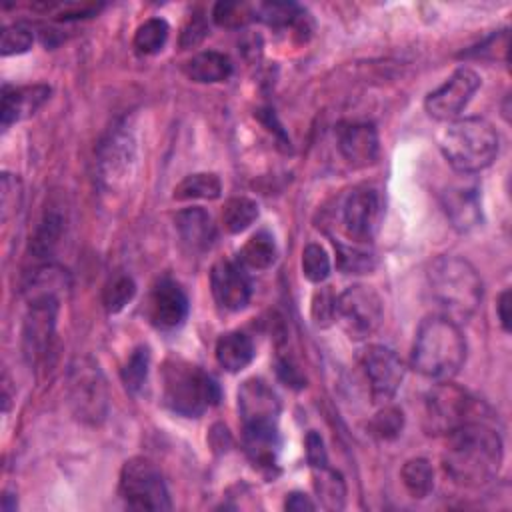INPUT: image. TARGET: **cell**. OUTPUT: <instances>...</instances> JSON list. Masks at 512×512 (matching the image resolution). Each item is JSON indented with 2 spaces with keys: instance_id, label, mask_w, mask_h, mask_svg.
Listing matches in <instances>:
<instances>
[{
  "instance_id": "6da1fadb",
  "label": "cell",
  "mask_w": 512,
  "mask_h": 512,
  "mask_svg": "<svg viewBox=\"0 0 512 512\" xmlns=\"http://www.w3.org/2000/svg\"><path fill=\"white\" fill-rule=\"evenodd\" d=\"M442 454L444 472L468 488L490 482L502 464V438L484 420H470L452 430Z\"/></svg>"
},
{
  "instance_id": "7a4b0ae2",
  "label": "cell",
  "mask_w": 512,
  "mask_h": 512,
  "mask_svg": "<svg viewBox=\"0 0 512 512\" xmlns=\"http://www.w3.org/2000/svg\"><path fill=\"white\" fill-rule=\"evenodd\" d=\"M466 360V340L458 322L430 316L420 322L412 346V366L426 378L450 380Z\"/></svg>"
},
{
  "instance_id": "3957f363",
  "label": "cell",
  "mask_w": 512,
  "mask_h": 512,
  "mask_svg": "<svg viewBox=\"0 0 512 512\" xmlns=\"http://www.w3.org/2000/svg\"><path fill=\"white\" fill-rule=\"evenodd\" d=\"M428 288L442 316L454 322L468 320L482 302V278L460 256H438L428 268Z\"/></svg>"
},
{
  "instance_id": "277c9868",
  "label": "cell",
  "mask_w": 512,
  "mask_h": 512,
  "mask_svg": "<svg viewBox=\"0 0 512 512\" xmlns=\"http://www.w3.org/2000/svg\"><path fill=\"white\" fill-rule=\"evenodd\" d=\"M498 146L496 128L480 116L456 118L440 134V150L446 162L464 174L488 168L498 156Z\"/></svg>"
},
{
  "instance_id": "5b68a950",
  "label": "cell",
  "mask_w": 512,
  "mask_h": 512,
  "mask_svg": "<svg viewBox=\"0 0 512 512\" xmlns=\"http://www.w3.org/2000/svg\"><path fill=\"white\" fill-rule=\"evenodd\" d=\"M164 404L186 418H198L220 400V388L202 368L180 358H170L162 368Z\"/></svg>"
},
{
  "instance_id": "8992f818",
  "label": "cell",
  "mask_w": 512,
  "mask_h": 512,
  "mask_svg": "<svg viewBox=\"0 0 512 512\" xmlns=\"http://www.w3.org/2000/svg\"><path fill=\"white\" fill-rule=\"evenodd\" d=\"M68 402L76 420L98 426L108 414V386L100 366L88 358H76L68 372Z\"/></svg>"
},
{
  "instance_id": "52a82bcc",
  "label": "cell",
  "mask_w": 512,
  "mask_h": 512,
  "mask_svg": "<svg viewBox=\"0 0 512 512\" xmlns=\"http://www.w3.org/2000/svg\"><path fill=\"white\" fill-rule=\"evenodd\" d=\"M118 492L124 504L134 510H168L172 506L162 472L144 456H134L124 462Z\"/></svg>"
},
{
  "instance_id": "ba28073f",
  "label": "cell",
  "mask_w": 512,
  "mask_h": 512,
  "mask_svg": "<svg viewBox=\"0 0 512 512\" xmlns=\"http://www.w3.org/2000/svg\"><path fill=\"white\" fill-rule=\"evenodd\" d=\"M478 400L472 398L466 390L444 380L436 384L424 402L426 430L430 434H450L458 426L470 420H482L478 416Z\"/></svg>"
},
{
  "instance_id": "9c48e42d",
  "label": "cell",
  "mask_w": 512,
  "mask_h": 512,
  "mask_svg": "<svg viewBox=\"0 0 512 512\" xmlns=\"http://www.w3.org/2000/svg\"><path fill=\"white\" fill-rule=\"evenodd\" d=\"M382 316V300L368 286L354 284L336 296L334 320L354 340L372 336L380 328Z\"/></svg>"
},
{
  "instance_id": "30bf717a",
  "label": "cell",
  "mask_w": 512,
  "mask_h": 512,
  "mask_svg": "<svg viewBox=\"0 0 512 512\" xmlns=\"http://www.w3.org/2000/svg\"><path fill=\"white\" fill-rule=\"evenodd\" d=\"M58 308L60 300L54 298L28 300V310L22 324V348L30 366L42 364L52 350Z\"/></svg>"
},
{
  "instance_id": "8fae6325",
  "label": "cell",
  "mask_w": 512,
  "mask_h": 512,
  "mask_svg": "<svg viewBox=\"0 0 512 512\" xmlns=\"http://www.w3.org/2000/svg\"><path fill=\"white\" fill-rule=\"evenodd\" d=\"M136 162V144L124 128L112 130L98 148L96 176L106 190H116L132 176Z\"/></svg>"
},
{
  "instance_id": "7c38bea8",
  "label": "cell",
  "mask_w": 512,
  "mask_h": 512,
  "mask_svg": "<svg viewBox=\"0 0 512 512\" xmlns=\"http://www.w3.org/2000/svg\"><path fill=\"white\" fill-rule=\"evenodd\" d=\"M478 88L480 76L472 68L462 66L454 70L434 92L426 96L424 108L428 116L434 120H456Z\"/></svg>"
},
{
  "instance_id": "4fadbf2b",
  "label": "cell",
  "mask_w": 512,
  "mask_h": 512,
  "mask_svg": "<svg viewBox=\"0 0 512 512\" xmlns=\"http://www.w3.org/2000/svg\"><path fill=\"white\" fill-rule=\"evenodd\" d=\"M364 376L370 386V396L376 404H386L398 392L404 380V364L386 346L370 344L360 356Z\"/></svg>"
},
{
  "instance_id": "5bb4252c",
  "label": "cell",
  "mask_w": 512,
  "mask_h": 512,
  "mask_svg": "<svg viewBox=\"0 0 512 512\" xmlns=\"http://www.w3.org/2000/svg\"><path fill=\"white\" fill-rule=\"evenodd\" d=\"M382 220L380 194L368 186L354 188L342 204V226L354 244H366L378 232Z\"/></svg>"
},
{
  "instance_id": "9a60e30c",
  "label": "cell",
  "mask_w": 512,
  "mask_h": 512,
  "mask_svg": "<svg viewBox=\"0 0 512 512\" xmlns=\"http://www.w3.org/2000/svg\"><path fill=\"white\" fill-rule=\"evenodd\" d=\"M210 288L216 304L222 310L238 312L242 310L252 294L250 280L242 264L232 260H218L210 270Z\"/></svg>"
},
{
  "instance_id": "2e32d148",
  "label": "cell",
  "mask_w": 512,
  "mask_h": 512,
  "mask_svg": "<svg viewBox=\"0 0 512 512\" xmlns=\"http://www.w3.org/2000/svg\"><path fill=\"white\" fill-rule=\"evenodd\" d=\"M238 412L244 426L276 424L280 400L262 378H248L238 388Z\"/></svg>"
},
{
  "instance_id": "e0dca14e",
  "label": "cell",
  "mask_w": 512,
  "mask_h": 512,
  "mask_svg": "<svg viewBox=\"0 0 512 512\" xmlns=\"http://www.w3.org/2000/svg\"><path fill=\"white\" fill-rule=\"evenodd\" d=\"M338 150L354 168H366L378 160V132L370 122H348L338 128Z\"/></svg>"
},
{
  "instance_id": "ac0fdd59",
  "label": "cell",
  "mask_w": 512,
  "mask_h": 512,
  "mask_svg": "<svg viewBox=\"0 0 512 512\" xmlns=\"http://www.w3.org/2000/svg\"><path fill=\"white\" fill-rule=\"evenodd\" d=\"M188 298L182 286L172 278L156 282L150 294V318L162 330H172L186 320Z\"/></svg>"
},
{
  "instance_id": "d6986e66",
  "label": "cell",
  "mask_w": 512,
  "mask_h": 512,
  "mask_svg": "<svg viewBox=\"0 0 512 512\" xmlns=\"http://www.w3.org/2000/svg\"><path fill=\"white\" fill-rule=\"evenodd\" d=\"M442 210L458 232H468L482 222V204L476 188L454 186L442 192Z\"/></svg>"
},
{
  "instance_id": "ffe728a7",
  "label": "cell",
  "mask_w": 512,
  "mask_h": 512,
  "mask_svg": "<svg viewBox=\"0 0 512 512\" xmlns=\"http://www.w3.org/2000/svg\"><path fill=\"white\" fill-rule=\"evenodd\" d=\"M50 86L46 84H32V86H4L2 92V128H8L14 122H20L50 98Z\"/></svg>"
},
{
  "instance_id": "44dd1931",
  "label": "cell",
  "mask_w": 512,
  "mask_h": 512,
  "mask_svg": "<svg viewBox=\"0 0 512 512\" xmlns=\"http://www.w3.org/2000/svg\"><path fill=\"white\" fill-rule=\"evenodd\" d=\"M244 448L250 462L262 472H270L276 466L280 436L276 424L244 426Z\"/></svg>"
},
{
  "instance_id": "7402d4cb",
  "label": "cell",
  "mask_w": 512,
  "mask_h": 512,
  "mask_svg": "<svg viewBox=\"0 0 512 512\" xmlns=\"http://www.w3.org/2000/svg\"><path fill=\"white\" fill-rule=\"evenodd\" d=\"M174 224L182 242L192 250H206L216 238V226L210 214L200 206L180 210L174 216Z\"/></svg>"
},
{
  "instance_id": "603a6c76",
  "label": "cell",
  "mask_w": 512,
  "mask_h": 512,
  "mask_svg": "<svg viewBox=\"0 0 512 512\" xmlns=\"http://www.w3.org/2000/svg\"><path fill=\"white\" fill-rule=\"evenodd\" d=\"M68 288V274L56 264H40L30 270L24 284V296L28 300L54 298L60 300V294Z\"/></svg>"
},
{
  "instance_id": "cb8c5ba5",
  "label": "cell",
  "mask_w": 512,
  "mask_h": 512,
  "mask_svg": "<svg viewBox=\"0 0 512 512\" xmlns=\"http://www.w3.org/2000/svg\"><path fill=\"white\" fill-rule=\"evenodd\" d=\"M216 362L228 370V372H240L244 370L252 358H254V344L250 340V336H246L244 332H226L218 338L216 348Z\"/></svg>"
},
{
  "instance_id": "d4e9b609",
  "label": "cell",
  "mask_w": 512,
  "mask_h": 512,
  "mask_svg": "<svg viewBox=\"0 0 512 512\" xmlns=\"http://www.w3.org/2000/svg\"><path fill=\"white\" fill-rule=\"evenodd\" d=\"M184 72L190 80L200 82V84H216V82H224L230 78L232 74V62L226 54L222 52H200L194 54L186 64H184Z\"/></svg>"
},
{
  "instance_id": "484cf974",
  "label": "cell",
  "mask_w": 512,
  "mask_h": 512,
  "mask_svg": "<svg viewBox=\"0 0 512 512\" xmlns=\"http://www.w3.org/2000/svg\"><path fill=\"white\" fill-rule=\"evenodd\" d=\"M62 230H64V216L58 210V206L46 208L38 226H36V232L30 240L32 254L36 258H48L54 252L56 244L60 242Z\"/></svg>"
},
{
  "instance_id": "4316f807",
  "label": "cell",
  "mask_w": 512,
  "mask_h": 512,
  "mask_svg": "<svg viewBox=\"0 0 512 512\" xmlns=\"http://www.w3.org/2000/svg\"><path fill=\"white\" fill-rule=\"evenodd\" d=\"M222 192V182L212 172H196L180 180L174 188L176 200H216Z\"/></svg>"
},
{
  "instance_id": "83f0119b",
  "label": "cell",
  "mask_w": 512,
  "mask_h": 512,
  "mask_svg": "<svg viewBox=\"0 0 512 512\" xmlns=\"http://www.w3.org/2000/svg\"><path fill=\"white\" fill-rule=\"evenodd\" d=\"M238 258L244 266H250L254 270L270 268L276 260V244L272 234H268L266 230L252 234L240 248Z\"/></svg>"
},
{
  "instance_id": "f1b7e54d",
  "label": "cell",
  "mask_w": 512,
  "mask_h": 512,
  "mask_svg": "<svg viewBox=\"0 0 512 512\" xmlns=\"http://www.w3.org/2000/svg\"><path fill=\"white\" fill-rule=\"evenodd\" d=\"M312 470H314V488L322 504L330 510H340L346 500V484L342 476L336 470H332L328 464Z\"/></svg>"
},
{
  "instance_id": "f546056e",
  "label": "cell",
  "mask_w": 512,
  "mask_h": 512,
  "mask_svg": "<svg viewBox=\"0 0 512 512\" xmlns=\"http://www.w3.org/2000/svg\"><path fill=\"white\" fill-rule=\"evenodd\" d=\"M168 32H170V26L164 18L154 16L144 20L134 32V40H132L134 50L142 56H152L160 52L168 40Z\"/></svg>"
},
{
  "instance_id": "4dcf8cb0",
  "label": "cell",
  "mask_w": 512,
  "mask_h": 512,
  "mask_svg": "<svg viewBox=\"0 0 512 512\" xmlns=\"http://www.w3.org/2000/svg\"><path fill=\"white\" fill-rule=\"evenodd\" d=\"M258 218V204L246 196H234L226 200L222 208V226L230 234L244 232Z\"/></svg>"
},
{
  "instance_id": "1f68e13d",
  "label": "cell",
  "mask_w": 512,
  "mask_h": 512,
  "mask_svg": "<svg viewBox=\"0 0 512 512\" xmlns=\"http://www.w3.org/2000/svg\"><path fill=\"white\" fill-rule=\"evenodd\" d=\"M402 484L412 498H426L434 486V472L426 458H412L402 466Z\"/></svg>"
},
{
  "instance_id": "d6a6232c",
  "label": "cell",
  "mask_w": 512,
  "mask_h": 512,
  "mask_svg": "<svg viewBox=\"0 0 512 512\" xmlns=\"http://www.w3.org/2000/svg\"><path fill=\"white\" fill-rule=\"evenodd\" d=\"M136 284L128 274H114L102 290V304L108 314H118L134 298Z\"/></svg>"
},
{
  "instance_id": "836d02e7",
  "label": "cell",
  "mask_w": 512,
  "mask_h": 512,
  "mask_svg": "<svg viewBox=\"0 0 512 512\" xmlns=\"http://www.w3.org/2000/svg\"><path fill=\"white\" fill-rule=\"evenodd\" d=\"M254 18L280 28V26H296L304 18V14L292 2H262L254 6Z\"/></svg>"
},
{
  "instance_id": "e575fe53",
  "label": "cell",
  "mask_w": 512,
  "mask_h": 512,
  "mask_svg": "<svg viewBox=\"0 0 512 512\" xmlns=\"http://www.w3.org/2000/svg\"><path fill=\"white\" fill-rule=\"evenodd\" d=\"M336 246V264L346 274H362L374 268V256L362 244H334Z\"/></svg>"
},
{
  "instance_id": "d590c367",
  "label": "cell",
  "mask_w": 512,
  "mask_h": 512,
  "mask_svg": "<svg viewBox=\"0 0 512 512\" xmlns=\"http://www.w3.org/2000/svg\"><path fill=\"white\" fill-rule=\"evenodd\" d=\"M148 366H150V352H148L146 346H138L128 356V360L124 362V366L120 370L122 382H124L128 392L136 394L144 386L146 376H148Z\"/></svg>"
},
{
  "instance_id": "8d00e7d4",
  "label": "cell",
  "mask_w": 512,
  "mask_h": 512,
  "mask_svg": "<svg viewBox=\"0 0 512 512\" xmlns=\"http://www.w3.org/2000/svg\"><path fill=\"white\" fill-rule=\"evenodd\" d=\"M302 274L306 276V280H310L314 284H320L328 278V274H330V256L320 244L310 242V244L304 246V250H302Z\"/></svg>"
},
{
  "instance_id": "74e56055",
  "label": "cell",
  "mask_w": 512,
  "mask_h": 512,
  "mask_svg": "<svg viewBox=\"0 0 512 512\" xmlns=\"http://www.w3.org/2000/svg\"><path fill=\"white\" fill-rule=\"evenodd\" d=\"M212 20L218 26H226V28H238L244 26L254 18V6L248 4H240V2H218L212 10Z\"/></svg>"
},
{
  "instance_id": "f35d334b",
  "label": "cell",
  "mask_w": 512,
  "mask_h": 512,
  "mask_svg": "<svg viewBox=\"0 0 512 512\" xmlns=\"http://www.w3.org/2000/svg\"><path fill=\"white\" fill-rule=\"evenodd\" d=\"M404 426V414L396 406H384L370 422V430L380 440H394Z\"/></svg>"
},
{
  "instance_id": "ab89813d",
  "label": "cell",
  "mask_w": 512,
  "mask_h": 512,
  "mask_svg": "<svg viewBox=\"0 0 512 512\" xmlns=\"http://www.w3.org/2000/svg\"><path fill=\"white\" fill-rule=\"evenodd\" d=\"M32 30L24 24H10L2 30V40H0V52L2 56H12V54H24L32 48Z\"/></svg>"
},
{
  "instance_id": "60d3db41",
  "label": "cell",
  "mask_w": 512,
  "mask_h": 512,
  "mask_svg": "<svg viewBox=\"0 0 512 512\" xmlns=\"http://www.w3.org/2000/svg\"><path fill=\"white\" fill-rule=\"evenodd\" d=\"M466 56H476V58H508V30H500L492 36H488L482 44H478L476 48H472L470 52H466Z\"/></svg>"
},
{
  "instance_id": "b9f144b4",
  "label": "cell",
  "mask_w": 512,
  "mask_h": 512,
  "mask_svg": "<svg viewBox=\"0 0 512 512\" xmlns=\"http://www.w3.org/2000/svg\"><path fill=\"white\" fill-rule=\"evenodd\" d=\"M0 206H2V220H8L10 214L18 212L22 202V186L20 180L12 174L2 176V192H0Z\"/></svg>"
},
{
  "instance_id": "7bdbcfd3",
  "label": "cell",
  "mask_w": 512,
  "mask_h": 512,
  "mask_svg": "<svg viewBox=\"0 0 512 512\" xmlns=\"http://www.w3.org/2000/svg\"><path fill=\"white\" fill-rule=\"evenodd\" d=\"M334 304H336V296L328 288H322L314 294V298H312V318L318 326H326L334 320Z\"/></svg>"
},
{
  "instance_id": "ee69618b",
  "label": "cell",
  "mask_w": 512,
  "mask_h": 512,
  "mask_svg": "<svg viewBox=\"0 0 512 512\" xmlns=\"http://www.w3.org/2000/svg\"><path fill=\"white\" fill-rule=\"evenodd\" d=\"M206 34H208V22H206V18H204L200 12L194 14V16H190L188 22H186V26L182 28V34H180V46H182V50L194 48L196 44H200V42L206 38Z\"/></svg>"
},
{
  "instance_id": "f6af8a7d",
  "label": "cell",
  "mask_w": 512,
  "mask_h": 512,
  "mask_svg": "<svg viewBox=\"0 0 512 512\" xmlns=\"http://www.w3.org/2000/svg\"><path fill=\"white\" fill-rule=\"evenodd\" d=\"M306 460L312 468L324 466L328 464V456H326V448H324V440L320 434H316L314 430L308 432L306 436Z\"/></svg>"
},
{
  "instance_id": "bcb514c9",
  "label": "cell",
  "mask_w": 512,
  "mask_h": 512,
  "mask_svg": "<svg viewBox=\"0 0 512 512\" xmlns=\"http://www.w3.org/2000/svg\"><path fill=\"white\" fill-rule=\"evenodd\" d=\"M278 376L286 382V386H294V388H302L304 386V376L300 374V370L286 358L278 360Z\"/></svg>"
},
{
  "instance_id": "7dc6e473",
  "label": "cell",
  "mask_w": 512,
  "mask_h": 512,
  "mask_svg": "<svg viewBox=\"0 0 512 512\" xmlns=\"http://www.w3.org/2000/svg\"><path fill=\"white\" fill-rule=\"evenodd\" d=\"M496 316L504 332H510V290H504L496 302Z\"/></svg>"
},
{
  "instance_id": "c3c4849f",
  "label": "cell",
  "mask_w": 512,
  "mask_h": 512,
  "mask_svg": "<svg viewBox=\"0 0 512 512\" xmlns=\"http://www.w3.org/2000/svg\"><path fill=\"white\" fill-rule=\"evenodd\" d=\"M284 508L292 512H302V510H314L316 504L302 492H290L284 500Z\"/></svg>"
}]
</instances>
